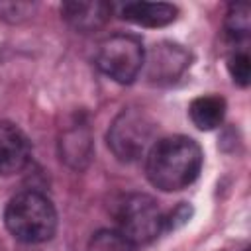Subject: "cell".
<instances>
[{
  "mask_svg": "<svg viewBox=\"0 0 251 251\" xmlns=\"http://www.w3.org/2000/svg\"><path fill=\"white\" fill-rule=\"evenodd\" d=\"M63 145V157L71 161L75 167H80V161H88L90 157V135L80 129H73L65 135L61 141Z\"/></svg>",
  "mask_w": 251,
  "mask_h": 251,
  "instance_id": "cell-12",
  "label": "cell"
},
{
  "mask_svg": "<svg viewBox=\"0 0 251 251\" xmlns=\"http://www.w3.org/2000/svg\"><path fill=\"white\" fill-rule=\"evenodd\" d=\"M4 224L18 241L43 243L55 235L57 212L45 194L37 190H24L12 196L6 204Z\"/></svg>",
  "mask_w": 251,
  "mask_h": 251,
  "instance_id": "cell-2",
  "label": "cell"
},
{
  "mask_svg": "<svg viewBox=\"0 0 251 251\" xmlns=\"http://www.w3.org/2000/svg\"><path fill=\"white\" fill-rule=\"evenodd\" d=\"M190 214H192V208H190L186 202H182V204L176 206L169 216L163 218V220H165V222H163V229H175V227L186 224L188 218H190Z\"/></svg>",
  "mask_w": 251,
  "mask_h": 251,
  "instance_id": "cell-16",
  "label": "cell"
},
{
  "mask_svg": "<svg viewBox=\"0 0 251 251\" xmlns=\"http://www.w3.org/2000/svg\"><path fill=\"white\" fill-rule=\"evenodd\" d=\"M227 71L233 78L235 84L239 86H247L249 84V76H251V61H249V53L245 49L241 51H233L227 57Z\"/></svg>",
  "mask_w": 251,
  "mask_h": 251,
  "instance_id": "cell-14",
  "label": "cell"
},
{
  "mask_svg": "<svg viewBox=\"0 0 251 251\" xmlns=\"http://www.w3.org/2000/svg\"><path fill=\"white\" fill-rule=\"evenodd\" d=\"M157 202L147 194H127L116 212L118 231L133 245H145L163 231V220Z\"/></svg>",
  "mask_w": 251,
  "mask_h": 251,
  "instance_id": "cell-5",
  "label": "cell"
},
{
  "mask_svg": "<svg viewBox=\"0 0 251 251\" xmlns=\"http://www.w3.org/2000/svg\"><path fill=\"white\" fill-rule=\"evenodd\" d=\"M35 10L31 2H0V18L8 22H22L29 18Z\"/></svg>",
  "mask_w": 251,
  "mask_h": 251,
  "instance_id": "cell-15",
  "label": "cell"
},
{
  "mask_svg": "<svg viewBox=\"0 0 251 251\" xmlns=\"http://www.w3.org/2000/svg\"><path fill=\"white\" fill-rule=\"evenodd\" d=\"M245 251H249V249H245Z\"/></svg>",
  "mask_w": 251,
  "mask_h": 251,
  "instance_id": "cell-17",
  "label": "cell"
},
{
  "mask_svg": "<svg viewBox=\"0 0 251 251\" xmlns=\"http://www.w3.org/2000/svg\"><path fill=\"white\" fill-rule=\"evenodd\" d=\"M63 20L78 33H90L106 25L112 16V4L102 0H88V2H65L61 6Z\"/></svg>",
  "mask_w": 251,
  "mask_h": 251,
  "instance_id": "cell-8",
  "label": "cell"
},
{
  "mask_svg": "<svg viewBox=\"0 0 251 251\" xmlns=\"http://www.w3.org/2000/svg\"><path fill=\"white\" fill-rule=\"evenodd\" d=\"M190 55L176 43H159L145 55L147 76L153 82H173L190 65Z\"/></svg>",
  "mask_w": 251,
  "mask_h": 251,
  "instance_id": "cell-6",
  "label": "cell"
},
{
  "mask_svg": "<svg viewBox=\"0 0 251 251\" xmlns=\"http://www.w3.org/2000/svg\"><path fill=\"white\" fill-rule=\"evenodd\" d=\"M145 63V49L137 35L114 33L106 37L96 51L98 69L120 84H129L137 78Z\"/></svg>",
  "mask_w": 251,
  "mask_h": 251,
  "instance_id": "cell-4",
  "label": "cell"
},
{
  "mask_svg": "<svg viewBox=\"0 0 251 251\" xmlns=\"http://www.w3.org/2000/svg\"><path fill=\"white\" fill-rule=\"evenodd\" d=\"M188 116L190 122L202 129V131H210L216 129L226 116V100L222 96H214V94H206V96H198L190 102L188 106Z\"/></svg>",
  "mask_w": 251,
  "mask_h": 251,
  "instance_id": "cell-10",
  "label": "cell"
},
{
  "mask_svg": "<svg viewBox=\"0 0 251 251\" xmlns=\"http://www.w3.org/2000/svg\"><path fill=\"white\" fill-rule=\"evenodd\" d=\"M251 29L249 22V6L247 4H231L226 16V35L233 43H241L247 39Z\"/></svg>",
  "mask_w": 251,
  "mask_h": 251,
  "instance_id": "cell-11",
  "label": "cell"
},
{
  "mask_svg": "<svg viewBox=\"0 0 251 251\" xmlns=\"http://www.w3.org/2000/svg\"><path fill=\"white\" fill-rule=\"evenodd\" d=\"M202 159V149L192 137L169 135L149 147L145 155V175L155 188L176 192L198 178Z\"/></svg>",
  "mask_w": 251,
  "mask_h": 251,
  "instance_id": "cell-1",
  "label": "cell"
},
{
  "mask_svg": "<svg viewBox=\"0 0 251 251\" xmlns=\"http://www.w3.org/2000/svg\"><path fill=\"white\" fill-rule=\"evenodd\" d=\"M31 157L27 135L12 122L0 120V176H10L25 169Z\"/></svg>",
  "mask_w": 251,
  "mask_h": 251,
  "instance_id": "cell-7",
  "label": "cell"
},
{
  "mask_svg": "<svg viewBox=\"0 0 251 251\" xmlns=\"http://www.w3.org/2000/svg\"><path fill=\"white\" fill-rule=\"evenodd\" d=\"M86 251H133V245L118 229H100L90 237Z\"/></svg>",
  "mask_w": 251,
  "mask_h": 251,
  "instance_id": "cell-13",
  "label": "cell"
},
{
  "mask_svg": "<svg viewBox=\"0 0 251 251\" xmlns=\"http://www.w3.org/2000/svg\"><path fill=\"white\" fill-rule=\"evenodd\" d=\"M178 10L167 2H127L122 8V18L141 27H163L176 20Z\"/></svg>",
  "mask_w": 251,
  "mask_h": 251,
  "instance_id": "cell-9",
  "label": "cell"
},
{
  "mask_svg": "<svg viewBox=\"0 0 251 251\" xmlns=\"http://www.w3.org/2000/svg\"><path fill=\"white\" fill-rule=\"evenodd\" d=\"M155 124L139 108H124L112 122L106 141L116 159L124 163H133L147 155L149 147L155 143Z\"/></svg>",
  "mask_w": 251,
  "mask_h": 251,
  "instance_id": "cell-3",
  "label": "cell"
}]
</instances>
